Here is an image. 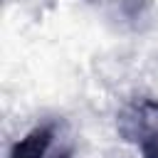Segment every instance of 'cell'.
Masks as SVG:
<instances>
[{
	"label": "cell",
	"instance_id": "cell-1",
	"mask_svg": "<svg viewBox=\"0 0 158 158\" xmlns=\"http://www.w3.org/2000/svg\"><path fill=\"white\" fill-rule=\"evenodd\" d=\"M118 131L126 141L138 146L143 158H158V99L131 104L118 118Z\"/></svg>",
	"mask_w": 158,
	"mask_h": 158
},
{
	"label": "cell",
	"instance_id": "cell-2",
	"mask_svg": "<svg viewBox=\"0 0 158 158\" xmlns=\"http://www.w3.org/2000/svg\"><path fill=\"white\" fill-rule=\"evenodd\" d=\"M54 143H57L54 126H37L12 146L10 158H67V151L54 153Z\"/></svg>",
	"mask_w": 158,
	"mask_h": 158
},
{
	"label": "cell",
	"instance_id": "cell-3",
	"mask_svg": "<svg viewBox=\"0 0 158 158\" xmlns=\"http://www.w3.org/2000/svg\"><path fill=\"white\" fill-rule=\"evenodd\" d=\"M101 7H111L114 15H118L121 20H138L143 15V7L148 5V0H91Z\"/></svg>",
	"mask_w": 158,
	"mask_h": 158
}]
</instances>
